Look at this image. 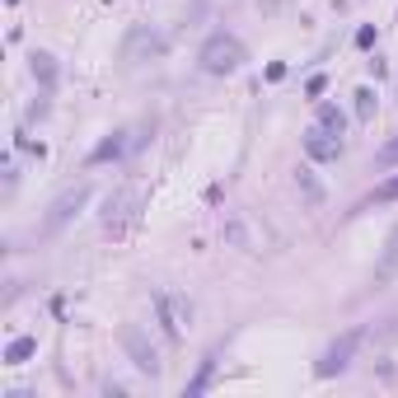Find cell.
I'll use <instances>...</instances> for the list:
<instances>
[{
    "label": "cell",
    "instance_id": "7a4b0ae2",
    "mask_svg": "<svg viewBox=\"0 0 398 398\" xmlns=\"http://www.w3.org/2000/svg\"><path fill=\"white\" fill-rule=\"evenodd\" d=\"M356 347H361V328H351V333H342L338 342L328 347V351L318 356L314 375H318V379H333V375H342L347 366H351V356H356Z\"/></svg>",
    "mask_w": 398,
    "mask_h": 398
},
{
    "label": "cell",
    "instance_id": "5b68a950",
    "mask_svg": "<svg viewBox=\"0 0 398 398\" xmlns=\"http://www.w3.org/2000/svg\"><path fill=\"white\" fill-rule=\"evenodd\" d=\"M155 309H159V323H164V338H169V342H178V338H183V323H187V314H192V309H187L178 295H164V291L155 295Z\"/></svg>",
    "mask_w": 398,
    "mask_h": 398
},
{
    "label": "cell",
    "instance_id": "30bf717a",
    "mask_svg": "<svg viewBox=\"0 0 398 398\" xmlns=\"http://www.w3.org/2000/svg\"><path fill=\"white\" fill-rule=\"evenodd\" d=\"M132 207H136V192H127V187L113 192V197H108V211H104V225H108V230H117V220L132 211Z\"/></svg>",
    "mask_w": 398,
    "mask_h": 398
},
{
    "label": "cell",
    "instance_id": "ac0fdd59",
    "mask_svg": "<svg viewBox=\"0 0 398 398\" xmlns=\"http://www.w3.org/2000/svg\"><path fill=\"white\" fill-rule=\"evenodd\" d=\"M375 43V24H361L356 28V47H371Z\"/></svg>",
    "mask_w": 398,
    "mask_h": 398
},
{
    "label": "cell",
    "instance_id": "7c38bea8",
    "mask_svg": "<svg viewBox=\"0 0 398 398\" xmlns=\"http://www.w3.org/2000/svg\"><path fill=\"white\" fill-rule=\"evenodd\" d=\"M33 351H38V338H14V342L5 347V366H24Z\"/></svg>",
    "mask_w": 398,
    "mask_h": 398
},
{
    "label": "cell",
    "instance_id": "6da1fadb",
    "mask_svg": "<svg viewBox=\"0 0 398 398\" xmlns=\"http://www.w3.org/2000/svg\"><path fill=\"white\" fill-rule=\"evenodd\" d=\"M244 43H239L235 33H211V38H207V43H202V56H197V61H202V71H207V75H235L239 66H244Z\"/></svg>",
    "mask_w": 398,
    "mask_h": 398
},
{
    "label": "cell",
    "instance_id": "2e32d148",
    "mask_svg": "<svg viewBox=\"0 0 398 398\" xmlns=\"http://www.w3.org/2000/svg\"><path fill=\"white\" fill-rule=\"evenodd\" d=\"M211 371H215V356H207V361H202V371L187 379V389H183V394H187V398H197L202 389H207V384H211Z\"/></svg>",
    "mask_w": 398,
    "mask_h": 398
},
{
    "label": "cell",
    "instance_id": "9c48e42d",
    "mask_svg": "<svg viewBox=\"0 0 398 398\" xmlns=\"http://www.w3.org/2000/svg\"><path fill=\"white\" fill-rule=\"evenodd\" d=\"M127 150V132H113L108 141H99L94 150H89V164H108V159H122Z\"/></svg>",
    "mask_w": 398,
    "mask_h": 398
},
{
    "label": "cell",
    "instance_id": "ba28073f",
    "mask_svg": "<svg viewBox=\"0 0 398 398\" xmlns=\"http://www.w3.org/2000/svg\"><path fill=\"white\" fill-rule=\"evenodd\" d=\"M398 277V225L389 230V239H384V253H379V263H375V286H389Z\"/></svg>",
    "mask_w": 398,
    "mask_h": 398
},
{
    "label": "cell",
    "instance_id": "9a60e30c",
    "mask_svg": "<svg viewBox=\"0 0 398 398\" xmlns=\"http://www.w3.org/2000/svg\"><path fill=\"white\" fill-rule=\"evenodd\" d=\"M384 202H398V174H394V178H384V183L375 187V192L366 197V202H361V207H384Z\"/></svg>",
    "mask_w": 398,
    "mask_h": 398
},
{
    "label": "cell",
    "instance_id": "d6986e66",
    "mask_svg": "<svg viewBox=\"0 0 398 398\" xmlns=\"http://www.w3.org/2000/svg\"><path fill=\"white\" fill-rule=\"evenodd\" d=\"M323 89H328V75H314V80H309V84H305V94H309V99H318Z\"/></svg>",
    "mask_w": 398,
    "mask_h": 398
},
{
    "label": "cell",
    "instance_id": "8992f818",
    "mask_svg": "<svg viewBox=\"0 0 398 398\" xmlns=\"http://www.w3.org/2000/svg\"><path fill=\"white\" fill-rule=\"evenodd\" d=\"M305 155L314 159V164H333V159L342 155V136H333V132H323V127H309L305 132Z\"/></svg>",
    "mask_w": 398,
    "mask_h": 398
},
{
    "label": "cell",
    "instance_id": "e0dca14e",
    "mask_svg": "<svg viewBox=\"0 0 398 398\" xmlns=\"http://www.w3.org/2000/svg\"><path fill=\"white\" fill-rule=\"evenodd\" d=\"M351 99H356V117L371 122V117H375V89H356Z\"/></svg>",
    "mask_w": 398,
    "mask_h": 398
},
{
    "label": "cell",
    "instance_id": "8fae6325",
    "mask_svg": "<svg viewBox=\"0 0 398 398\" xmlns=\"http://www.w3.org/2000/svg\"><path fill=\"white\" fill-rule=\"evenodd\" d=\"M318 127H323V132H333V136H342L347 132V113L338 104H318Z\"/></svg>",
    "mask_w": 398,
    "mask_h": 398
},
{
    "label": "cell",
    "instance_id": "277c9868",
    "mask_svg": "<svg viewBox=\"0 0 398 398\" xmlns=\"http://www.w3.org/2000/svg\"><path fill=\"white\" fill-rule=\"evenodd\" d=\"M84 202H89V183H80V187H71V192H61V197L52 202V211H47V220H43V235H56V230H61V225H66V220H71V215H75Z\"/></svg>",
    "mask_w": 398,
    "mask_h": 398
},
{
    "label": "cell",
    "instance_id": "3957f363",
    "mask_svg": "<svg viewBox=\"0 0 398 398\" xmlns=\"http://www.w3.org/2000/svg\"><path fill=\"white\" fill-rule=\"evenodd\" d=\"M122 347H127V356H132V366H136L141 375H150V379H155V375L164 371V361H159L155 342H150L141 328H132V323H127V328H122Z\"/></svg>",
    "mask_w": 398,
    "mask_h": 398
},
{
    "label": "cell",
    "instance_id": "5bb4252c",
    "mask_svg": "<svg viewBox=\"0 0 398 398\" xmlns=\"http://www.w3.org/2000/svg\"><path fill=\"white\" fill-rule=\"evenodd\" d=\"M295 183H300V192H305V202H309V207H323V187H318V178L309 174V169H300V174H295Z\"/></svg>",
    "mask_w": 398,
    "mask_h": 398
},
{
    "label": "cell",
    "instance_id": "ffe728a7",
    "mask_svg": "<svg viewBox=\"0 0 398 398\" xmlns=\"http://www.w3.org/2000/svg\"><path fill=\"white\" fill-rule=\"evenodd\" d=\"M379 164H398V141H394V145H384V150H379Z\"/></svg>",
    "mask_w": 398,
    "mask_h": 398
},
{
    "label": "cell",
    "instance_id": "52a82bcc",
    "mask_svg": "<svg viewBox=\"0 0 398 398\" xmlns=\"http://www.w3.org/2000/svg\"><path fill=\"white\" fill-rule=\"evenodd\" d=\"M164 52V38L159 33H150V28H136L132 38L122 43V61L132 66V61H141V56H159Z\"/></svg>",
    "mask_w": 398,
    "mask_h": 398
},
{
    "label": "cell",
    "instance_id": "4fadbf2b",
    "mask_svg": "<svg viewBox=\"0 0 398 398\" xmlns=\"http://www.w3.org/2000/svg\"><path fill=\"white\" fill-rule=\"evenodd\" d=\"M33 80H38L43 89H52V84H56V61L47 52H33Z\"/></svg>",
    "mask_w": 398,
    "mask_h": 398
}]
</instances>
